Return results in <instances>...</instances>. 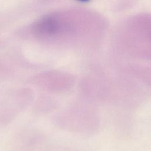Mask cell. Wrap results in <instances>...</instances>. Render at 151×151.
I'll use <instances>...</instances> for the list:
<instances>
[{
    "label": "cell",
    "instance_id": "6da1fadb",
    "mask_svg": "<svg viewBox=\"0 0 151 151\" xmlns=\"http://www.w3.org/2000/svg\"><path fill=\"white\" fill-rule=\"evenodd\" d=\"M93 14L63 11L48 14L32 27L34 34L42 40H81L94 32L100 24Z\"/></svg>",
    "mask_w": 151,
    "mask_h": 151
}]
</instances>
